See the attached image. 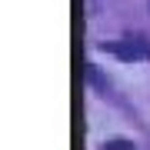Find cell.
<instances>
[{
	"mask_svg": "<svg viewBox=\"0 0 150 150\" xmlns=\"http://www.w3.org/2000/svg\"><path fill=\"white\" fill-rule=\"evenodd\" d=\"M103 150H134V144H130V140H123V137H113V140L103 144Z\"/></svg>",
	"mask_w": 150,
	"mask_h": 150,
	"instance_id": "obj_2",
	"label": "cell"
},
{
	"mask_svg": "<svg viewBox=\"0 0 150 150\" xmlns=\"http://www.w3.org/2000/svg\"><path fill=\"white\" fill-rule=\"evenodd\" d=\"M103 50L113 57H120V60H150V47H147V40H117V43H103Z\"/></svg>",
	"mask_w": 150,
	"mask_h": 150,
	"instance_id": "obj_1",
	"label": "cell"
}]
</instances>
